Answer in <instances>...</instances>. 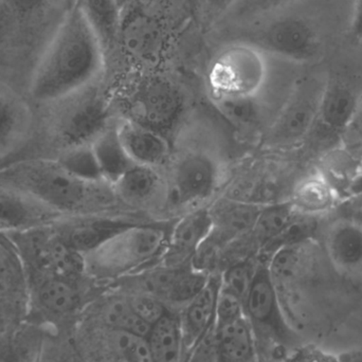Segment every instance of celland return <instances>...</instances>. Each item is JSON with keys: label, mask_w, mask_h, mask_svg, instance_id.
Wrapping results in <instances>:
<instances>
[{"label": "cell", "mask_w": 362, "mask_h": 362, "mask_svg": "<svg viewBox=\"0 0 362 362\" xmlns=\"http://www.w3.org/2000/svg\"><path fill=\"white\" fill-rule=\"evenodd\" d=\"M104 51L78 6L67 11L30 81L28 99L34 108L95 84Z\"/></svg>", "instance_id": "obj_1"}, {"label": "cell", "mask_w": 362, "mask_h": 362, "mask_svg": "<svg viewBox=\"0 0 362 362\" xmlns=\"http://www.w3.org/2000/svg\"><path fill=\"white\" fill-rule=\"evenodd\" d=\"M0 185L28 194L62 216L103 214L119 202L112 185L82 180L51 157L28 156L0 163Z\"/></svg>", "instance_id": "obj_2"}, {"label": "cell", "mask_w": 362, "mask_h": 362, "mask_svg": "<svg viewBox=\"0 0 362 362\" xmlns=\"http://www.w3.org/2000/svg\"><path fill=\"white\" fill-rule=\"evenodd\" d=\"M34 110L33 138L37 136L44 146L36 156L55 157L70 148L88 146L110 125L107 101L93 84Z\"/></svg>", "instance_id": "obj_3"}, {"label": "cell", "mask_w": 362, "mask_h": 362, "mask_svg": "<svg viewBox=\"0 0 362 362\" xmlns=\"http://www.w3.org/2000/svg\"><path fill=\"white\" fill-rule=\"evenodd\" d=\"M173 225L135 223L83 255L85 272L117 276L161 261Z\"/></svg>", "instance_id": "obj_4"}, {"label": "cell", "mask_w": 362, "mask_h": 362, "mask_svg": "<svg viewBox=\"0 0 362 362\" xmlns=\"http://www.w3.org/2000/svg\"><path fill=\"white\" fill-rule=\"evenodd\" d=\"M6 236L16 248L28 279L59 276L80 280L86 274L83 255L64 244L51 225Z\"/></svg>", "instance_id": "obj_5"}, {"label": "cell", "mask_w": 362, "mask_h": 362, "mask_svg": "<svg viewBox=\"0 0 362 362\" xmlns=\"http://www.w3.org/2000/svg\"><path fill=\"white\" fill-rule=\"evenodd\" d=\"M362 90L341 78H327L320 110L314 129L308 137V148L317 156L341 146L358 110Z\"/></svg>", "instance_id": "obj_6"}, {"label": "cell", "mask_w": 362, "mask_h": 362, "mask_svg": "<svg viewBox=\"0 0 362 362\" xmlns=\"http://www.w3.org/2000/svg\"><path fill=\"white\" fill-rule=\"evenodd\" d=\"M327 80L306 78L293 89L266 132L265 144L274 148L305 144L320 110Z\"/></svg>", "instance_id": "obj_7"}, {"label": "cell", "mask_w": 362, "mask_h": 362, "mask_svg": "<svg viewBox=\"0 0 362 362\" xmlns=\"http://www.w3.org/2000/svg\"><path fill=\"white\" fill-rule=\"evenodd\" d=\"M165 180V206L185 210L212 195L218 185V165L206 153L189 151L174 161Z\"/></svg>", "instance_id": "obj_8"}, {"label": "cell", "mask_w": 362, "mask_h": 362, "mask_svg": "<svg viewBox=\"0 0 362 362\" xmlns=\"http://www.w3.org/2000/svg\"><path fill=\"white\" fill-rule=\"evenodd\" d=\"M183 98L171 81L153 76L142 81L127 100V120L158 133H169L180 120Z\"/></svg>", "instance_id": "obj_9"}, {"label": "cell", "mask_w": 362, "mask_h": 362, "mask_svg": "<svg viewBox=\"0 0 362 362\" xmlns=\"http://www.w3.org/2000/svg\"><path fill=\"white\" fill-rule=\"evenodd\" d=\"M259 53L246 44L221 52L209 74L212 95L257 97L266 76L265 64Z\"/></svg>", "instance_id": "obj_10"}, {"label": "cell", "mask_w": 362, "mask_h": 362, "mask_svg": "<svg viewBox=\"0 0 362 362\" xmlns=\"http://www.w3.org/2000/svg\"><path fill=\"white\" fill-rule=\"evenodd\" d=\"M243 42L293 61H308L318 50L316 32L308 21L297 16L268 19L245 36Z\"/></svg>", "instance_id": "obj_11"}, {"label": "cell", "mask_w": 362, "mask_h": 362, "mask_svg": "<svg viewBox=\"0 0 362 362\" xmlns=\"http://www.w3.org/2000/svg\"><path fill=\"white\" fill-rule=\"evenodd\" d=\"M245 312L257 325L267 329L282 344H293L298 335L285 318L280 293L272 280L267 264L257 266L248 295L245 299Z\"/></svg>", "instance_id": "obj_12"}, {"label": "cell", "mask_w": 362, "mask_h": 362, "mask_svg": "<svg viewBox=\"0 0 362 362\" xmlns=\"http://www.w3.org/2000/svg\"><path fill=\"white\" fill-rule=\"evenodd\" d=\"M35 110L29 99L0 84V158L17 154L32 141Z\"/></svg>", "instance_id": "obj_13"}, {"label": "cell", "mask_w": 362, "mask_h": 362, "mask_svg": "<svg viewBox=\"0 0 362 362\" xmlns=\"http://www.w3.org/2000/svg\"><path fill=\"white\" fill-rule=\"evenodd\" d=\"M135 223L103 214L63 216L51 225L57 238L72 250L84 255L127 226Z\"/></svg>", "instance_id": "obj_14"}, {"label": "cell", "mask_w": 362, "mask_h": 362, "mask_svg": "<svg viewBox=\"0 0 362 362\" xmlns=\"http://www.w3.org/2000/svg\"><path fill=\"white\" fill-rule=\"evenodd\" d=\"M213 228L210 209L197 206L187 211L173 223L161 265L182 267L192 265L194 257Z\"/></svg>", "instance_id": "obj_15"}, {"label": "cell", "mask_w": 362, "mask_h": 362, "mask_svg": "<svg viewBox=\"0 0 362 362\" xmlns=\"http://www.w3.org/2000/svg\"><path fill=\"white\" fill-rule=\"evenodd\" d=\"M59 213L28 194L0 185V233L14 234L52 225Z\"/></svg>", "instance_id": "obj_16"}, {"label": "cell", "mask_w": 362, "mask_h": 362, "mask_svg": "<svg viewBox=\"0 0 362 362\" xmlns=\"http://www.w3.org/2000/svg\"><path fill=\"white\" fill-rule=\"evenodd\" d=\"M119 202L138 209L165 206L167 180L159 169L134 165L112 185Z\"/></svg>", "instance_id": "obj_17"}, {"label": "cell", "mask_w": 362, "mask_h": 362, "mask_svg": "<svg viewBox=\"0 0 362 362\" xmlns=\"http://www.w3.org/2000/svg\"><path fill=\"white\" fill-rule=\"evenodd\" d=\"M78 281L59 276L28 279L29 305L45 318L69 314L80 302Z\"/></svg>", "instance_id": "obj_18"}, {"label": "cell", "mask_w": 362, "mask_h": 362, "mask_svg": "<svg viewBox=\"0 0 362 362\" xmlns=\"http://www.w3.org/2000/svg\"><path fill=\"white\" fill-rule=\"evenodd\" d=\"M325 252L340 272H354L362 268V221L340 217L325 229Z\"/></svg>", "instance_id": "obj_19"}, {"label": "cell", "mask_w": 362, "mask_h": 362, "mask_svg": "<svg viewBox=\"0 0 362 362\" xmlns=\"http://www.w3.org/2000/svg\"><path fill=\"white\" fill-rule=\"evenodd\" d=\"M209 274L192 265L160 267L148 272L144 279L146 288L158 299L189 303L206 285Z\"/></svg>", "instance_id": "obj_20"}, {"label": "cell", "mask_w": 362, "mask_h": 362, "mask_svg": "<svg viewBox=\"0 0 362 362\" xmlns=\"http://www.w3.org/2000/svg\"><path fill=\"white\" fill-rule=\"evenodd\" d=\"M29 306V283L13 243L0 233V310L21 313Z\"/></svg>", "instance_id": "obj_21"}, {"label": "cell", "mask_w": 362, "mask_h": 362, "mask_svg": "<svg viewBox=\"0 0 362 362\" xmlns=\"http://www.w3.org/2000/svg\"><path fill=\"white\" fill-rule=\"evenodd\" d=\"M117 129L127 155L135 165L159 169L169 160L171 148L163 134L127 119L118 123Z\"/></svg>", "instance_id": "obj_22"}, {"label": "cell", "mask_w": 362, "mask_h": 362, "mask_svg": "<svg viewBox=\"0 0 362 362\" xmlns=\"http://www.w3.org/2000/svg\"><path fill=\"white\" fill-rule=\"evenodd\" d=\"M119 42L129 54L148 61L160 52L163 36L158 23L152 16L135 10L123 16Z\"/></svg>", "instance_id": "obj_23"}, {"label": "cell", "mask_w": 362, "mask_h": 362, "mask_svg": "<svg viewBox=\"0 0 362 362\" xmlns=\"http://www.w3.org/2000/svg\"><path fill=\"white\" fill-rule=\"evenodd\" d=\"M317 170L334 187L340 199L356 189L362 180V165L356 153L341 144L321 155Z\"/></svg>", "instance_id": "obj_24"}, {"label": "cell", "mask_w": 362, "mask_h": 362, "mask_svg": "<svg viewBox=\"0 0 362 362\" xmlns=\"http://www.w3.org/2000/svg\"><path fill=\"white\" fill-rule=\"evenodd\" d=\"M262 206L236 200H219L210 209L213 230L228 244L252 233Z\"/></svg>", "instance_id": "obj_25"}, {"label": "cell", "mask_w": 362, "mask_h": 362, "mask_svg": "<svg viewBox=\"0 0 362 362\" xmlns=\"http://www.w3.org/2000/svg\"><path fill=\"white\" fill-rule=\"evenodd\" d=\"M289 200L302 214L322 218L341 199L329 181L315 169L296 182Z\"/></svg>", "instance_id": "obj_26"}, {"label": "cell", "mask_w": 362, "mask_h": 362, "mask_svg": "<svg viewBox=\"0 0 362 362\" xmlns=\"http://www.w3.org/2000/svg\"><path fill=\"white\" fill-rule=\"evenodd\" d=\"M76 6L99 40L104 53L119 42L122 25L120 0H78Z\"/></svg>", "instance_id": "obj_27"}, {"label": "cell", "mask_w": 362, "mask_h": 362, "mask_svg": "<svg viewBox=\"0 0 362 362\" xmlns=\"http://www.w3.org/2000/svg\"><path fill=\"white\" fill-rule=\"evenodd\" d=\"M221 276H209L202 291L189 302L185 316V332L187 341L197 344L214 325L217 298Z\"/></svg>", "instance_id": "obj_28"}, {"label": "cell", "mask_w": 362, "mask_h": 362, "mask_svg": "<svg viewBox=\"0 0 362 362\" xmlns=\"http://www.w3.org/2000/svg\"><path fill=\"white\" fill-rule=\"evenodd\" d=\"M102 176L106 182H116L135 163L132 161L119 137L117 124L108 125L91 144Z\"/></svg>", "instance_id": "obj_29"}, {"label": "cell", "mask_w": 362, "mask_h": 362, "mask_svg": "<svg viewBox=\"0 0 362 362\" xmlns=\"http://www.w3.org/2000/svg\"><path fill=\"white\" fill-rule=\"evenodd\" d=\"M291 200L262 206L252 230L253 238L266 252L299 216Z\"/></svg>", "instance_id": "obj_30"}, {"label": "cell", "mask_w": 362, "mask_h": 362, "mask_svg": "<svg viewBox=\"0 0 362 362\" xmlns=\"http://www.w3.org/2000/svg\"><path fill=\"white\" fill-rule=\"evenodd\" d=\"M221 362H243L252 355L253 339L244 318L215 329Z\"/></svg>", "instance_id": "obj_31"}, {"label": "cell", "mask_w": 362, "mask_h": 362, "mask_svg": "<svg viewBox=\"0 0 362 362\" xmlns=\"http://www.w3.org/2000/svg\"><path fill=\"white\" fill-rule=\"evenodd\" d=\"M182 332L177 321L169 314L151 327L146 336L154 362H177L180 358Z\"/></svg>", "instance_id": "obj_32"}, {"label": "cell", "mask_w": 362, "mask_h": 362, "mask_svg": "<svg viewBox=\"0 0 362 362\" xmlns=\"http://www.w3.org/2000/svg\"><path fill=\"white\" fill-rule=\"evenodd\" d=\"M215 107L223 118L240 131L251 132L257 129L262 119V110L255 97L249 95H212Z\"/></svg>", "instance_id": "obj_33"}, {"label": "cell", "mask_w": 362, "mask_h": 362, "mask_svg": "<svg viewBox=\"0 0 362 362\" xmlns=\"http://www.w3.org/2000/svg\"><path fill=\"white\" fill-rule=\"evenodd\" d=\"M291 1L293 0H233L221 17L232 23H257Z\"/></svg>", "instance_id": "obj_34"}, {"label": "cell", "mask_w": 362, "mask_h": 362, "mask_svg": "<svg viewBox=\"0 0 362 362\" xmlns=\"http://www.w3.org/2000/svg\"><path fill=\"white\" fill-rule=\"evenodd\" d=\"M51 158H54L68 172L82 180L105 181L102 176L91 144L70 148Z\"/></svg>", "instance_id": "obj_35"}, {"label": "cell", "mask_w": 362, "mask_h": 362, "mask_svg": "<svg viewBox=\"0 0 362 362\" xmlns=\"http://www.w3.org/2000/svg\"><path fill=\"white\" fill-rule=\"evenodd\" d=\"M105 317L112 331L124 332L146 337L151 329V325L138 316L129 300H118L110 304Z\"/></svg>", "instance_id": "obj_36"}, {"label": "cell", "mask_w": 362, "mask_h": 362, "mask_svg": "<svg viewBox=\"0 0 362 362\" xmlns=\"http://www.w3.org/2000/svg\"><path fill=\"white\" fill-rule=\"evenodd\" d=\"M114 350L127 362H154L146 337L124 332L112 331Z\"/></svg>", "instance_id": "obj_37"}, {"label": "cell", "mask_w": 362, "mask_h": 362, "mask_svg": "<svg viewBox=\"0 0 362 362\" xmlns=\"http://www.w3.org/2000/svg\"><path fill=\"white\" fill-rule=\"evenodd\" d=\"M257 267L250 262H238L230 266L221 276V286L240 298L245 303Z\"/></svg>", "instance_id": "obj_38"}, {"label": "cell", "mask_w": 362, "mask_h": 362, "mask_svg": "<svg viewBox=\"0 0 362 362\" xmlns=\"http://www.w3.org/2000/svg\"><path fill=\"white\" fill-rule=\"evenodd\" d=\"M244 302L221 286L215 312V329L244 318Z\"/></svg>", "instance_id": "obj_39"}, {"label": "cell", "mask_w": 362, "mask_h": 362, "mask_svg": "<svg viewBox=\"0 0 362 362\" xmlns=\"http://www.w3.org/2000/svg\"><path fill=\"white\" fill-rule=\"evenodd\" d=\"M129 302L138 316L151 327L168 314L161 300L153 295L134 296Z\"/></svg>", "instance_id": "obj_40"}, {"label": "cell", "mask_w": 362, "mask_h": 362, "mask_svg": "<svg viewBox=\"0 0 362 362\" xmlns=\"http://www.w3.org/2000/svg\"><path fill=\"white\" fill-rule=\"evenodd\" d=\"M195 346L189 362H221L215 334H206Z\"/></svg>", "instance_id": "obj_41"}, {"label": "cell", "mask_w": 362, "mask_h": 362, "mask_svg": "<svg viewBox=\"0 0 362 362\" xmlns=\"http://www.w3.org/2000/svg\"><path fill=\"white\" fill-rule=\"evenodd\" d=\"M21 344L13 340L0 341V362H27L25 353L21 350Z\"/></svg>", "instance_id": "obj_42"}, {"label": "cell", "mask_w": 362, "mask_h": 362, "mask_svg": "<svg viewBox=\"0 0 362 362\" xmlns=\"http://www.w3.org/2000/svg\"><path fill=\"white\" fill-rule=\"evenodd\" d=\"M362 141V95L359 102L358 110L355 115L354 120L350 129L346 132L342 144L346 146H354Z\"/></svg>", "instance_id": "obj_43"}, {"label": "cell", "mask_w": 362, "mask_h": 362, "mask_svg": "<svg viewBox=\"0 0 362 362\" xmlns=\"http://www.w3.org/2000/svg\"><path fill=\"white\" fill-rule=\"evenodd\" d=\"M6 6L19 13H29L37 10L46 0H4Z\"/></svg>", "instance_id": "obj_44"}, {"label": "cell", "mask_w": 362, "mask_h": 362, "mask_svg": "<svg viewBox=\"0 0 362 362\" xmlns=\"http://www.w3.org/2000/svg\"><path fill=\"white\" fill-rule=\"evenodd\" d=\"M352 33L357 40H362V0H356V4H355Z\"/></svg>", "instance_id": "obj_45"}, {"label": "cell", "mask_w": 362, "mask_h": 362, "mask_svg": "<svg viewBox=\"0 0 362 362\" xmlns=\"http://www.w3.org/2000/svg\"><path fill=\"white\" fill-rule=\"evenodd\" d=\"M232 1L233 0H206V6L210 8V12L213 13L215 19L221 18V15Z\"/></svg>", "instance_id": "obj_46"}, {"label": "cell", "mask_w": 362, "mask_h": 362, "mask_svg": "<svg viewBox=\"0 0 362 362\" xmlns=\"http://www.w3.org/2000/svg\"><path fill=\"white\" fill-rule=\"evenodd\" d=\"M338 362H362V348L344 351L337 356Z\"/></svg>", "instance_id": "obj_47"}, {"label": "cell", "mask_w": 362, "mask_h": 362, "mask_svg": "<svg viewBox=\"0 0 362 362\" xmlns=\"http://www.w3.org/2000/svg\"><path fill=\"white\" fill-rule=\"evenodd\" d=\"M62 1L65 4L67 11L71 10V8H74V6H76V4H78V0H62Z\"/></svg>", "instance_id": "obj_48"}, {"label": "cell", "mask_w": 362, "mask_h": 362, "mask_svg": "<svg viewBox=\"0 0 362 362\" xmlns=\"http://www.w3.org/2000/svg\"><path fill=\"white\" fill-rule=\"evenodd\" d=\"M2 163V160H1V158H0V163Z\"/></svg>", "instance_id": "obj_49"}, {"label": "cell", "mask_w": 362, "mask_h": 362, "mask_svg": "<svg viewBox=\"0 0 362 362\" xmlns=\"http://www.w3.org/2000/svg\"><path fill=\"white\" fill-rule=\"evenodd\" d=\"M359 185H362V180H361V183H359Z\"/></svg>", "instance_id": "obj_50"}]
</instances>
